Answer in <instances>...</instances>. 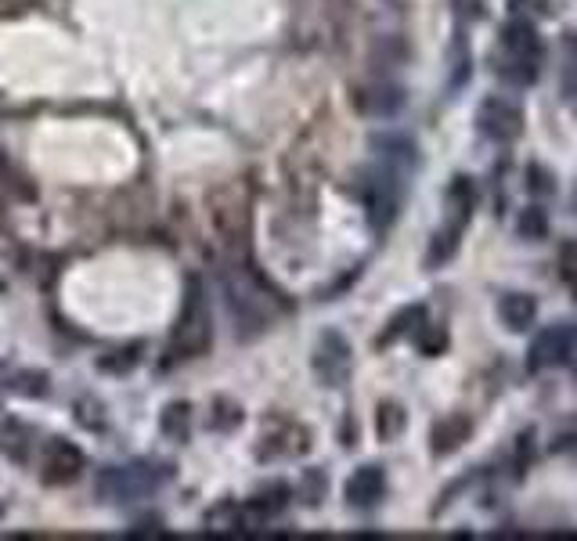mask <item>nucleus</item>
I'll list each match as a JSON object with an SVG mask.
<instances>
[{
  "label": "nucleus",
  "mask_w": 577,
  "mask_h": 541,
  "mask_svg": "<svg viewBox=\"0 0 577 541\" xmlns=\"http://www.w3.org/2000/svg\"><path fill=\"white\" fill-rule=\"evenodd\" d=\"M166 480H170V466L166 462L138 459L127 462V466H105L98 473V498L112 505L138 502V498L156 495Z\"/></svg>",
  "instance_id": "1"
},
{
  "label": "nucleus",
  "mask_w": 577,
  "mask_h": 541,
  "mask_svg": "<svg viewBox=\"0 0 577 541\" xmlns=\"http://www.w3.org/2000/svg\"><path fill=\"white\" fill-rule=\"evenodd\" d=\"M210 340H213L210 303H206V293H202V282L192 278V282H188V293H184L181 318H177L174 336H170V354H174V361L199 358V354L210 350Z\"/></svg>",
  "instance_id": "2"
},
{
  "label": "nucleus",
  "mask_w": 577,
  "mask_h": 541,
  "mask_svg": "<svg viewBox=\"0 0 577 541\" xmlns=\"http://www.w3.org/2000/svg\"><path fill=\"white\" fill-rule=\"evenodd\" d=\"M358 195L361 206H365L368 224L376 231H386L394 224L397 206H401V188H397V174L394 170H365L358 181Z\"/></svg>",
  "instance_id": "3"
},
{
  "label": "nucleus",
  "mask_w": 577,
  "mask_h": 541,
  "mask_svg": "<svg viewBox=\"0 0 577 541\" xmlns=\"http://www.w3.org/2000/svg\"><path fill=\"white\" fill-rule=\"evenodd\" d=\"M224 293H228V307L235 314V321L242 325V332L253 325L257 329H267V321H271V293L264 289L260 278H253L249 271L242 275H231L224 282Z\"/></svg>",
  "instance_id": "4"
},
{
  "label": "nucleus",
  "mask_w": 577,
  "mask_h": 541,
  "mask_svg": "<svg viewBox=\"0 0 577 541\" xmlns=\"http://www.w3.org/2000/svg\"><path fill=\"white\" fill-rule=\"evenodd\" d=\"M577 350V325L570 321H556L549 329H541L527 347V372H549V368L570 365Z\"/></svg>",
  "instance_id": "5"
},
{
  "label": "nucleus",
  "mask_w": 577,
  "mask_h": 541,
  "mask_svg": "<svg viewBox=\"0 0 577 541\" xmlns=\"http://www.w3.org/2000/svg\"><path fill=\"white\" fill-rule=\"evenodd\" d=\"M477 130L484 138L498 141V145H513L523 134V109L516 101L491 94L477 105Z\"/></svg>",
  "instance_id": "6"
},
{
  "label": "nucleus",
  "mask_w": 577,
  "mask_h": 541,
  "mask_svg": "<svg viewBox=\"0 0 577 541\" xmlns=\"http://www.w3.org/2000/svg\"><path fill=\"white\" fill-rule=\"evenodd\" d=\"M311 368L321 386H343L350 376V343L332 329L321 332L318 343H314Z\"/></svg>",
  "instance_id": "7"
},
{
  "label": "nucleus",
  "mask_w": 577,
  "mask_h": 541,
  "mask_svg": "<svg viewBox=\"0 0 577 541\" xmlns=\"http://www.w3.org/2000/svg\"><path fill=\"white\" fill-rule=\"evenodd\" d=\"M404 105H408V94H404L401 83L376 80L354 91V109H358L361 116H368V120H394Z\"/></svg>",
  "instance_id": "8"
},
{
  "label": "nucleus",
  "mask_w": 577,
  "mask_h": 541,
  "mask_svg": "<svg viewBox=\"0 0 577 541\" xmlns=\"http://www.w3.org/2000/svg\"><path fill=\"white\" fill-rule=\"evenodd\" d=\"M386 495V473L383 466L368 462V466H358L343 484V502L350 509H376Z\"/></svg>",
  "instance_id": "9"
},
{
  "label": "nucleus",
  "mask_w": 577,
  "mask_h": 541,
  "mask_svg": "<svg viewBox=\"0 0 577 541\" xmlns=\"http://www.w3.org/2000/svg\"><path fill=\"white\" fill-rule=\"evenodd\" d=\"M87 459L83 451L76 448L73 441H62V437H51L44 451V480L47 484H73L76 477L83 473Z\"/></svg>",
  "instance_id": "10"
},
{
  "label": "nucleus",
  "mask_w": 577,
  "mask_h": 541,
  "mask_svg": "<svg viewBox=\"0 0 577 541\" xmlns=\"http://www.w3.org/2000/svg\"><path fill=\"white\" fill-rule=\"evenodd\" d=\"M372 152L386 163V170L394 174H412L419 166V145L408 134H376L372 138Z\"/></svg>",
  "instance_id": "11"
},
{
  "label": "nucleus",
  "mask_w": 577,
  "mask_h": 541,
  "mask_svg": "<svg viewBox=\"0 0 577 541\" xmlns=\"http://www.w3.org/2000/svg\"><path fill=\"white\" fill-rule=\"evenodd\" d=\"M469 437H473V419L462 412H455V415H448V419L433 422L430 451L437 455V459H448V455H455L458 448H466Z\"/></svg>",
  "instance_id": "12"
},
{
  "label": "nucleus",
  "mask_w": 577,
  "mask_h": 541,
  "mask_svg": "<svg viewBox=\"0 0 577 541\" xmlns=\"http://www.w3.org/2000/svg\"><path fill=\"white\" fill-rule=\"evenodd\" d=\"M498 47L509 51V55L541 62V37H538V29H534L527 19H509V22H505L502 33H498Z\"/></svg>",
  "instance_id": "13"
},
{
  "label": "nucleus",
  "mask_w": 577,
  "mask_h": 541,
  "mask_svg": "<svg viewBox=\"0 0 577 541\" xmlns=\"http://www.w3.org/2000/svg\"><path fill=\"white\" fill-rule=\"evenodd\" d=\"M538 318V300L531 293H505L498 300V321L509 332H527Z\"/></svg>",
  "instance_id": "14"
},
{
  "label": "nucleus",
  "mask_w": 577,
  "mask_h": 541,
  "mask_svg": "<svg viewBox=\"0 0 577 541\" xmlns=\"http://www.w3.org/2000/svg\"><path fill=\"white\" fill-rule=\"evenodd\" d=\"M473 206H477V188H473V181L469 177H451L448 184V221L451 228H462L466 231L469 217H473Z\"/></svg>",
  "instance_id": "15"
},
{
  "label": "nucleus",
  "mask_w": 577,
  "mask_h": 541,
  "mask_svg": "<svg viewBox=\"0 0 577 541\" xmlns=\"http://www.w3.org/2000/svg\"><path fill=\"white\" fill-rule=\"evenodd\" d=\"M491 65H495L498 80H505L509 87H531V83L538 80V73H541V62L509 55V51H502V47H498V55L491 58Z\"/></svg>",
  "instance_id": "16"
},
{
  "label": "nucleus",
  "mask_w": 577,
  "mask_h": 541,
  "mask_svg": "<svg viewBox=\"0 0 577 541\" xmlns=\"http://www.w3.org/2000/svg\"><path fill=\"white\" fill-rule=\"evenodd\" d=\"M29 448H33V430L19 419H4L0 422V455L11 462H26Z\"/></svg>",
  "instance_id": "17"
},
{
  "label": "nucleus",
  "mask_w": 577,
  "mask_h": 541,
  "mask_svg": "<svg viewBox=\"0 0 577 541\" xmlns=\"http://www.w3.org/2000/svg\"><path fill=\"white\" fill-rule=\"evenodd\" d=\"M159 430H163L166 441L184 444L192 437V404L188 401H170L159 412Z\"/></svg>",
  "instance_id": "18"
},
{
  "label": "nucleus",
  "mask_w": 577,
  "mask_h": 541,
  "mask_svg": "<svg viewBox=\"0 0 577 541\" xmlns=\"http://www.w3.org/2000/svg\"><path fill=\"white\" fill-rule=\"evenodd\" d=\"M422 321H426V307H422V303H408L404 311H397L394 318H390V325H386L383 336H379V347H390V343L404 340V336H415V329H419Z\"/></svg>",
  "instance_id": "19"
},
{
  "label": "nucleus",
  "mask_w": 577,
  "mask_h": 541,
  "mask_svg": "<svg viewBox=\"0 0 577 541\" xmlns=\"http://www.w3.org/2000/svg\"><path fill=\"white\" fill-rule=\"evenodd\" d=\"M549 231H552L549 213L541 210L538 202H534V206H523V210L516 213V235H520L523 242H541V239H549Z\"/></svg>",
  "instance_id": "20"
},
{
  "label": "nucleus",
  "mask_w": 577,
  "mask_h": 541,
  "mask_svg": "<svg viewBox=\"0 0 577 541\" xmlns=\"http://www.w3.org/2000/svg\"><path fill=\"white\" fill-rule=\"evenodd\" d=\"M404 430H408V412H404V404H397V401L379 404L376 408V437L379 441H397Z\"/></svg>",
  "instance_id": "21"
},
{
  "label": "nucleus",
  "mask_w": 577,
  "mask_h": 541,
  "mask_svg": "<svg viewBox=\"0 0 577 541\" xmlns=\"http://www.w3.org/2000/svg\"><path fill=\"white\" fill-rule=\"evenodd\" d=\"M458 239H462V228H451V224H444V228L437 231L430 239V249H426V267H444L451 257L458 253Z\"/></svg>",
  "instance_id": "22"
},
{
  "label": "nucleus",
  "mask_w": 577,
  "mask_h": 541,
  "mask_svg": "<svg viewBox=\"0 0 577 541\" xmlns=\"http://www.w3.org/2000/svg\"><path fill=\"white\" fill-rule=\"evenodd\" d=\"M469 76H473V55H469V40H466V33H462V37H455V44H451V80H448V87H451V91L466 87Z\"/></svg>",
  "instance_id": "23"
},
{
  "label": "nucleus",
  "mask_w": 577,
  "mask_h": 541,
  "mask_svg": "<svg viewBox=\"0 0 577 541\" xmlns=\"http://www.w3.org/2000/svg\"><path fill=\"white\" fill-rule=\"evenodd\" d=\"M415 347H419V354H426V358H440V354L448 350V329H444V325H433V321H422L419 329H415Z\"/></svg>",
  "instance_id": "24"
},
{
  "label": "nucleus",
  "mask_w": 577,
  "mask_h": 541,
  "mask_svg": "<svg viewBox=\"0 0 577 541\" xmlns=\"http://www.w3.org/2000/svg\"><path fill=\"white\" fill-rule=\"evenodd\" d=\"M325 495H329V477H325V469H307L300 480V502L307 505V509H318V505L325 502Z\"/></svg>",
  "instance_id": "25"
},
{
  "label": "nucleus",
  "mask_w": 577,
  "mask_h": 541,
  "mask_svg": "<svg viewBox=\"0 0 577 541\" xmlns=\"http://www.w3.org/2000/svg\"><path fill=\"white\" fill-rule=\"evenodd\" d=\"M141 361V347L134 343V347H120L112 350V354H105V358L98 361L101 372H112V376H127V372H134Z\"/></svg>",
  "instance_id": "26"
},
{
  "label": "nucleus",
  "mask_w": 577,
  "mask_h": 541,
  "mask_svg": "<svg viewBox=\"0 0 577 541\" xmlns=\"http://www.w3.org/2000/svg\"><path fill=\"white\" fill-rule=\"evenodd\" d=\"M242 426V408L235 401H228V397H220V401H213V415H210V430L217 433H231Z\"/></svg>",
  "instance_id": "27"
},
{
  "label": "nucleus",
  "mask_w": 577,
  "mask_h": 541,
  "mask_svg": "<svg viewBox=\"0 0 577 541\" xmlns=\"http://www.w3.org/2000/svg\"><path fill=\"white\" fill-rule=\"evenodd\" d=\"M559 278L577 300V239H567L559 246Z\"/></svg>",
  "instance_id": "28"
},
{
  "label": "nucleus",
  "mask_w": 577,
  "mask_h": 541,
  "mask_svg": "<svg viewBox=\"0 0 577 541\" xmlns=\"http://www.w3.org/2000/svg\"><path fill=\"white\" fill-rule=\"evenodd\" d=\"M206 527L210 531H235L239 527V505L235 502L213 505L210 513H206Z\"/></svg>",
  "instance_id": "29"
},
{
  "label": "nucleus",
  "mask_w": 577,
  "mask_h": 541,
  "mask_svg": "<svg viewBox=\"0 0 577 541\" xmlns=\"http://www.w3.org/2000/svg\"><path fill=\"white\" fill-rule=\"evenodd\" d=\"M527 192L531 195H552L556 192V174H552V170H545V166L541 163H531L527 166Z\"/></svg>",
  "instance_id": "30"
},
{
  "label": "nucleus",
  "mask_w": 577,
  "mask_h": 541,
  "mask_svg": "<svg viewBox=\"0 0 577 541\" xmlns=\"http://www.w3.org/2000/svg\"><path fill=\"white\" fill-rule=\"evenodd\" d=\"M563 101L577 109V51H567V69H563Z\"/></svg>",
  "instance_id": "31"
},
{
  "label": "nucleus",
  "mask_w": 577,
  "mask_h": 541,
  "mask_svg": "<svg viewBox=\"0 0 577 541\" xmlns=\"http://www.w3.org/2000/svg\"><path fill=\"white\" fill-rule=\"evenodd\" d=\"M159 531H163V520H156V516H148V520H141L134 527V534H159Z\"/></svg>",
  "instance_id": "32"
}]
</instances>
